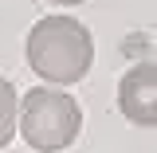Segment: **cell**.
I'll list each match as a JSON object with an SVG mask.
<instances>
[{
	"instance_id": "6da1fadb",
	"label": "cell",
	"mask_w": 157,
	"mask_h": 153,
	"mask_svg": "<svg viewBox=\"0 0 157 153\" xmlns=\"http://www.w3.org/2000/svg\"><path fill=\"white\" fill-rule=\"evenodd\" d=\"M94 63V39L90 28L75 16H43L28 32V67L51 86H71L86 78Z\"/></svg>"
},
{
	"instance_id": "7a4b0ae2",
	"label": "cell",
	"mask_w": 157,
	"mask_h": 153,
	"mask_svg": "<svg viewBox=\"0 0 157 153\" xmlns=\"http://www.w3.org/2000/svg\"><path fill=\"white\" fill-rule=\"evenodd\" d=\"M20 134L36 153H59L67 149L82 130V110L67 90L59 86H32L16 106Z\"/></svg>"
},
{
	"instance_id": "3957f363",
	"label": "cell",
	"mask_w": 157,
	"mask_h": 153,
	"mask_svg": "<svg viewBox=\"0 0 157 153\" xmlns=\"http://www.w3.org/2000/svg\"><path fill=\"white\" fill-rule=\"evenodd\" d=\"M118 110L134 126H157V63H134L118 78Z\"/></svg>"
},
{
	"instance_id": "277c9868",
	"label": "cell",
	"mask_w": 157,
	"mask_h": 153,
	"mask_svg": "<svg viewBox=\"0 0 157 153\" xmlns=\"http://www.w3.org/2000/svg\"><path fill=\"white\" fill-rule=\"evenodd\" d=\"M16 106H20V98H16V90H12V82L0 78V149L16 134Z\"/></svg>"
},
{
	"instance_id": "5b68a950",
	"label": "cell",
	"mask_w": 157,
	"mask_h": 153,
	"mask_svg": "<svg viewBox=\"0 0 157 153\" xmlns=\"http://www.w3.org/2000/svg\"><path fill=\"white\" fill-rule=\"evenodd\" d=\"M51 4H63V8H71V4H82V0H51Z\"/></svg>"
}]
</instances>
